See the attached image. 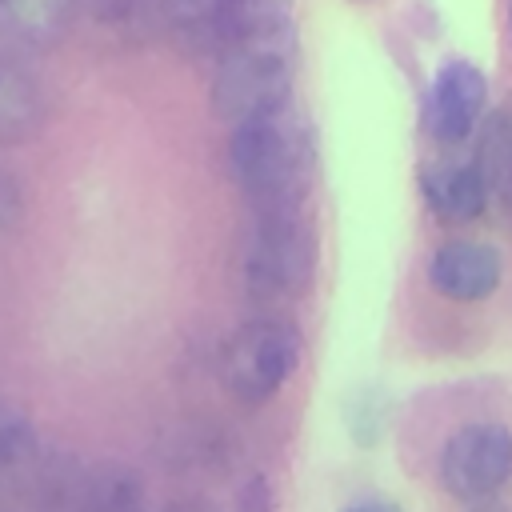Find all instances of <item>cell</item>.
Wrapping results in <instances>:
<instances>
[{
    "label": "cell",
    "instance_id": "e0dca14e",
    "mask_svg": "<svg viewBox=\"0 0 512 512\" xmlns=\"http://www.w3.org/2000/svg\"><path fill=\"white\" fill-rule=\"evenodd\" d=\"M16 216H20V188H16V180L8 176V168H0V232L12 228Z\"/></svg>",
    "mask_w": 512,
    "mask_h": 512
},
{
    "label": "cell",
    "instance_id": "7a4b0ae2",
    "mask_svg": "<svg viewBox=\"0 0 512 512\" xmlns=\"http://www.w3.org/2000/svg\"><path fill=\"white\" fill-rule=\"evenodd\" d=\"M296 80V28H260L236 36L216 56L212 108L228 124L284 112Z\"/></svg>",
    "mask_w": 512,
    "mask_h": 512
},
{
    "label": "cell",
    "instance_id": "7c38bea8",
    "mask_svg": "<svg viewBox=\"0 0 512 512\" xmlns=\"http://www.w3.org/2000/svg\"><path fill=\"white\" fill-rule=\"evenodd\" d=\"M384 412H388V404H384V396H380L376 388H360V392H352V396L344 400V428H348V436H352L360 448L380 444Z\"/></svg>",
    "mask_w": 512,
    "mask_h": 512
},
{
    "label": "cell",
    "instance_id": "ac0fdd59",
    "mask_svg": "<svg viewBox=\"0 0 512 512\" xmlns=\"http://www.w3.org/2000/svg\"><path fill=\"white\" fill-rule=\"evenodd\" d=\"M340 512H404L396 500H384V496H360L352 504H344Z\"/></svg>",
    "mask_w": 512,
    "mask_h": 512
},
{
    "label": "cell",
    "instance_id": "ba28073f",
    "mask_svg": "<svg viewBox=\"0 0 512 512\" xmlns=\"http://www.w3.org/2000/svg\"><path fill=\"white\" fill-rule=\"evenodd\" d=\"M420 196L444 224H472L488 212L492 192L488 180L472 160H428L420 164Z\"/></svg>",
    "mask_w": 512,
    "mask_h": 512
},
{
    "label": "cell",
    "instance_id": "9a60e30c",
    "mask_svg": "<svg viewBox=\"0 0 512 512\" xmlns=\"http://www.w3.org/2000/svg\"><path fill=\"white\" fill-rule=\"evenodd\" d=\"M232 512H276V496L268 476H248L232 500Z\"/></svg>",
    "mask_w": 512,
    "mask_h": 512
},
{
    "label": "cell",
    "instance_id": "52a82bcc",
    "mask_svg": "<svg viewBox=\"0 0 512 512\" xmlns=\"http://www.w3.org/2000/svg\"><path fill=\"white\" fill-rule=\"evenodd\" d=\"M500 276H504L500 252L480 240H444L428 256V284L456 304L488 300L500 288Z\"/></svg>",
    "mask_w": 512,
    "mask_h": 512
},
{
    "label": "cell",
    "instance_id": "8fae6325",
    "mask_svg": "<svg viewBox=\"0 0 512 512\" xmlns=\"http://www.w3.org/2000/svg\"><path fill=\"white\" fill-rule=\"evenodd\" d=\"M76 12V0H0V48H44Z\"/></svg>",
    "mask_w": 512,
    "mask_h": 512
},
{
    "label": "cell",
    "instance_id": "6da1fadb",
    "mask_svg": "<svg viewBox=\"0 0 512 512\" xmlns=\"http://www.w3.org/2000/svg\"><path fill=\"white\" fill-rule=\"evenodd\" d=\"M228 168L252 208L304 204L316 172V148L304 124L284 108L272 116L232 124Z\"/></svg>",
    "mask_w": 512,
    "mask_h": 512
},
{
    "label": "cell",
    "instance_id": "2e32d148",
    "mask_svg": "<svg viewBox=\"0 0 512 512\" xmlns=\"http://www.w3.org/2000/svg\"><path fill=\"white\" fill-rule=\"evenodd\" d=\"M88 4H92V12H96L100 20H108V24H128V20L140 16V4H144V0H88Z\"/></svg>",
    "mask_w": 512,
    "mask_h": 512
},
{
    "label": "cell",
    "instance_id": "30bf717a",
    "mask_svg": "<svg viewBox=\"0 0 512 512\" xmlns=\"http://www.w3.org/2000/svg\"><path fill=\"white\" fill-rule=\"evenodd\" d=\"M48 120V104L40 84L0 52V144H24L32 140Z\"/></svg>",
    "mask_w": 512,
    "mask_h": 512
},
{
    "label": "cell",
    "instance_id": "8992f818",
    "mask_svg": "<svg viewBox=\"0 0 512 512\" xmlns=\"http://www.w3.org/2000/svg\"><path fill=\"white\" fill-rule=\"evenodd\" d=\"M484 104H488L484 72L472 60L452 56L432 72L428 100H424V128L440 148H456L476 132Z\"/></svg>",
    "mask_w": 512,
    "mask_h": 512
},
{
    "label": "cell",
    "instance_id": "4fadbf2b",
    "mask_svg": "<svg viewBox=\"0 0 512 512\" xmlns=\"http://www.w3.org/2000/svg\"><path fill=\"white\" fill-rule=\"evenodd\" d=\"M36 456V432L28 416L0 400V468H20Z\"/></svg>",
    "mask_w": 512,
    "mask_h": 512
},
{
    "label": "cell",
    "instance_id": "d6986e66",
    "mask_svg": "<svg viewBox=\"0 0 512 512\" xmlns=\"http://www.w3.org/2000/svg\"><path fill=\"white\" fill-rule=\"evenodd\" d=\"M468 512H512V508L504 500H496V496H484V500H472Z\"/></svg>",
    "mask_w": 512,
    "mask_h": 512
},
{
    "label": "cell",
    "instance_id": "5bb4252c",
    "mask_svg": "<svg viewBox=\"0 0 512 512\" xmlns=\"http://www.w3.org/2000/svg\"><path fill=\"white\" fill-rule=\"evenodd\" d=\"M232 8H236V36L292 24V16H288L292 12V0H232Z\"/></svg>",
    "mask_w": 512,
    "mask_h": 512
},
{
    "label": "cell",
    "instance_id": "277c9868",
    "mask_svg": "<svg viewBox=\"0 0 512 512\" xmlns=\"http://www.w3.org/2000/svg\"><path fill=\"white\" fill-rule=\"evenodd\" d=\"M300 364V332L284 316H256L240 324L220 352V380L244 408L268 404Z\"/></svg>",
    "mask_w": 512,
    "mask_h": 512
},
{
    "label": "cell",
    "instance_id": "3957f363",
    "mask_svg": "<svg viewBox=\"0 0 512 512\" xmlns=\"http://www.w3.org/2000/svg\"><path fill=\"white\" fill-rule=\"evenodd\" d=\"M320 260L316 224L304 204L252 208L240 244V280L256 304H284L308 292Z\"/></svg>",
    "mask_w": 512,
    "mask_h": 512
},
{
    "label": "cell",
    "instance_id": "9c48e42d",
    "mask_svg": "<svg viewBox=\"0 0 512 512\" xmlns=\"http://www.w3.org/2000/svg\"><path fill=\"white\" fill-rule=\"evenodd\" d=\"M168 40L188 56H220L236 36L232 0H152Z\"/></svg>",
    "mask_w": 512,
    "mask_h": 512
},
{
    "label": "cell",
    "instance_id": "5b68a950",
    "mask_svg": "<svg viewBox=\"0 0 512 512\" xmlns=\"http://www.w3.org/2000/svg\"><path fill=\"white\" fill-rule=\"evenodd\" d=\"M440 484L448 496L472 504L496 496L512 480V432L496 420L460 424L440 448Z\"/></svg>",
    "mask_w": 512,
    "mask_h": 512
},
{
    "label": "cell",
    "instance_id": "ffe728a7",
    "mask_svg": "<svg viewBox=\"0 0 512 512\" xmlns=\"http://www.w3.org/2000/svg\"><path fill=\"white\" fill-rule=\"evenodd\" d=\"M164 512H216V508H208L204 500H180V504H168Z\"/></svg>",
    "mask_w": 512,
    "mask_h": 512
}]
</instances>
